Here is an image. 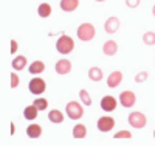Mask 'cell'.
Segmentation results:
<instances>
[{
	"mask_svg": "<svg viewBox=\"0 0 155 146\" xmlns=\"http://www.w3.org/2000/svg\"><path fill=\"white\" fill-rule=\"evenodd\" d=\"M76 34H78V37H79L82 42H88V41H92V39L95 37L96 30H95V26L92 23L84 22V23H81L79 26H78Z\"/></svg>",
	"mask_w": 155,
	"mask_h": 146,
	"instance_id": "obj_1",
	"label": "cell"
},
{
	"mask_svg": "<svg viewBox=\"0 0 155 146\" xmlns=\"http://www.w3.org/2000/svg\"><path fill=\"white\" fill-rule=\"evenodd\" d=\"M73 48H74V41L70 36L62 34L56 41V50L61 53V55H68V53L73 51Z\"/></svg>",
	"mask_w": 155,
	"mask_h": 146,
	"instance_id": "obj_2",
	"label": "cell"
},
{
	"mask_svg": "<svg viewBox=\"0 0 155 146\" xmlns=\"http://www.w3.org/2000/svg\"><path fill=\"white\" fill-rule=\"evenodd\" d=\"M65 112H67L68 118H71V120H79L84 115V107L78 101H70L65 107Z\"/></svg>",
	"mask_w": 155,
	"mask_h": 146,
	"instance_id": "obj_3",
	"label": "cell"
},
{
	"mask_svg": "<svg viewBox=\"0 0 155 146\" xmlns=\"http://www.w3.org/2000/svg\"><path fill=\"white\" fill-rule=\"evenodd\" d=\"M147 123V118L143 112H132L130 115H129V124H130L132 127L135 129H143Z\"/></svg>",
	"mask_w": 155,
	"mask_h": 146,
	"instance_id": "obj_4",
	"label": "cell"
},
{
	"mask_svg": "<svg viewBox=\"0 0 155 146\" xmlns=\"http://www.w3.org/2000/svg\"><path fill=\"white\" fill-rule=\"evenodd\" d=\"M28 87H30V92L33 95H42L47 90V83L42 78H33L28 84Z\"/></svg>",
	"mask_w": 155,
	"mask_h": 146,
	"instance_id": "obj_5",
	"label": "cell"
},
{
	"mask_svg": "<svg viewBox=\"0 0 155 146\" xmlns=\"http://www.w3.org/2000/svg\"><path fill=\"white\" fill-rule=\"evenodd\" d=\"M96 127L101 131V132H110L113 127H115V120H113V117L110 115H104V117H101L98 123H96Z\"/></svg>",
	"mask_w": 155,
	"mask_h": 146,
	"instance_id": "obj_6",
	"label": "cell"
},
{
	"mask_svg": "<svg viewBox=\"0 0 155 146\" xmlns=\"http://www.w3.org/2000/svg\"><path fill=\"white\" fill-rule=\"evenodd\" d=\"M120 103H121V106L123 107H134V104L137 103V97H135V93L134 92H130V90H124V92H121V95H120Z\"/></svg>",
	"mask_w": 155,
	"mask_h": 146,
	"instance_id": "obj_7",
	"label": "cell"
},
{
	"mask_svg": "<svg viewBox=\"0 0 155 146\" xmlns=\"http://www.w3.org/2000/svg\"><path fill=\"white\" fill-rule=\"evenodd\" d=\"M116 106H118V100L112 95H106L102 97L101 100V109L104 112H113L116 109Z\"/></svg>",
	"mask_w": 155,
	"mask_h": 146,
	"instance_id": "obj_8",
	"label": "cell"
},
{
	"mask_svg": "<svg viewBox=\"0 0 155 146\" xmlns=\"http://www.w3.org/2000/svg\"><path fill=\"white\" fill-rule=\"evenodd\" d=\"M120 25H121L120 19H118V17H115V16H112V17H109V19L106 20V23H104V30H106L107 34H115L116 31L120 30Z\"/></svg>",
	"mask_w": 155,
	"mask_h": 146,
	"instance_id": "obj_9",
	"label": "cell"
},
{
	"mask_svg": "<svg viewBox=\"0 0 155 146\" xmlns=\"http://www.w3.org/2000/svg\"><path fill=\"white\" fill-rule=\"evenodd\" d=\"M54 70L58 75H68L71 72V62L68 59H59L54 65Z\"/></svg>",
	"mask_w": 155,
	"mask_h": 146,
	"instance_id": "obj_10",
	"label": "cell"
},
{
	"mask_svg": "<svg viewBox=\"0 0 155 146\" xmlns=\"http://www.w3.org/2000/svg\"><path fill=\"white\" fill-rule=\"evenodd\" d=\"M121 81H123V73L118 72V70H115V72H112V73L109 75V78H107V86H109L110 89H115V87H118V86L121 84Z\"/></svg>",
	"mask_w": 155,
	"mask_h": 146,
	"instance_id": "obj_11",
	"label": "cell"
},
{
	"mask_svg": "<svg viewBox=\"0 0 155 146\" xmlns=\"http://www.w3.org/2000/svg\"><path fill=\"white\" fill-rule=\"evenodd\" d=\"M102 51H104L106 56H115L118 53V44L115 41H106L102 45Z\"/></svg>",
	"mask_w": 155,
	"mask_h": 146,
	"instance_id": "obj_12",
	"label": "cell"
},
{
	"mask_svg": "<svg viewBox=\"0 0 155 146\" xmlns=\"http://www.w3.org/2000/svg\"><path fill=\"white\" fill-rule=\"evenodd\" d=\"M79 6V0H61V9L65 12H73Z\"/></svg>",
	"mask_w": 155,
	"mask_h": 146,
	"instance_id": "obj_13",
	"label": "cell"
},
{
	"mask_svg": "<svg viewBox=\"0 0 155 146\" xmlns=\"http://www.w3.org/2000/svg\"><path fill=\"white\" fill-rule=\"evenodd\" d=\"M27 135L30 138H33V140L39 138V137L42 135V126L41 124H30L27 127Z\"/></svg>",
	"mask_w": 155,
	"mask_h": 146,
	"instance_id": "obj_14",
	"label": "cell"
},
{
	"mask_svg": "<svg viewBox=\"0 0 155 146\" xmlns=\"http://www.w3.org/2000/svg\"><path fill=\"white\" fill-rule=\"evenodd\" d=\"M73 138H76V140H82V138H85L87 137V127L84 126V124H76L74 127H73Z\"/></svg>",
	"mask_w": 155,
	"mask_h": 146,
	"instance_id": "obj_15",
	"label": "cell"
},
{
	"mask_svg": "<svg viewBox=\"0 0 155 146\" xmlns=\"http://www.w3.org/2000/svg\"><path fill=\"white\" fill-rule=\"evenodd\" d=\"M48 120L51 123H54V124H61L64 121V114L58 109H53V110L48 112Z\"/></svg>",
	"mask_w": 155,
	"mask_h": 146,
	"instance_id": "obj_16",
	"label": "cell"
},
{
	"mask_svg": "<svg viewBox=\"0 0 155 146\" xmlns=\"http://www.w3.org/2000/svg\"><path fill=\"white\" fill-rule=\"evenodd\" d=\"M37 114H39V109L36 107L34 104H31V106H27V107H25V110H23V117L27 118V120H30V121L36 120Z\"/></svg>",
	"mask_w": 155,
	"mask_h": 146,
	"instance_id": "obj_17",
	"label": "cell"
},
{
	"mask_svg": "<svg viewBox=\"0 0 155 146\" xmlns=\"http://www.w3.org/2000/svg\"><path fill=\"white\" fill-rule=\"evenodd\" d=\"M45 70V64L42 61H34L30 67H28V72L31 75H41L42 72Z\"/></svg>",
	"mask_w": 155,
	"mask_h": 146,
	"instance_id": "obj_18",
	"label": "cell"
},
{
	"mask_svg": "<svg viewBox=\"0 0 155 146\" xmlns=\"http://www.w3.org/2000/svg\"><path fill=\"white\" fill-rule=\"evenodd\" d=\"M88 78L92 79V81L98 83V81H101V79L104 78V73H102V70L99 67H92L88 70Z\"/></svg>",
	"mask_w": 155,
	"mask_h": 146,
	"instance_id": "obj_19",
	"label": "cell"
},
{
	"mask_svg": "<svg viewBox=\"0 0 155 146\" xmlns=\"http://www.w3.org/2000/svg\"><path fill=\"white\" fill-rule=\"evenodd\" d=\"M12 69H14V70H23L25 69V65H27V58H25V56H16L14 59H12Z\"/></svg>",
	"mask_w": 155,
	"mask_h": 146,
	"instance_id": "obj_20",
	"label": "cell"
},
{
	"mask_svg": "<svg viewBox=\"0 0 155 146\" xmlns=\"http://www.w3.org/2000/svg\"><path fill=\"white\" fill-rule=\"evenodd\" d=\"M37 14L41 16L42 19H47L48 16H51V6H50V3H41V5H39Z\"/></svg>",
	"mask_w": 155,
	"mask_h": 146,
	"instance_id": "obj_21",
	"label": "cell"
},
{
	"mask_svg": "<svg viewBox=\"0 0 155 146\" xmlns=\"http://www.w3.org/2000/svg\"><path fill=\"white\" fill-rule=\"evenodd\" d=\"M143 42L146 45H155V33L153 31H146L143 34Z\"/></svg>",
	"mask_w": 155,
	"mask_h": 146,
	"instance_id": "obj_22",
	"label": "cell"
},
{
	"mask_svg": "<svg viewBox=\"0 0 155 146\" xmlns=\"http://www.w3.org/2000/svg\"><path fill=\"white\" fill-rule=\"evenodd\" d=\"M33 104H34L41 112H42V110H47V107H48V101H47L45 98H36V100L33 101Z\"/></svg>",
	"mask_w": 155,
	"mask_h": 146,
	"instance_id": "obj_23",
	"label": "cell"
},
{
	"mask_svg": "<svg viewBox=\"0 0 155 146\" xmlns=\"http://www.w3.org/2000/svg\"><path fill=\"white\" fill-rule=\"evenodd\" d=\"M79 97H81V101H82L85 106H92V97H90V93H88L85 89H82V90L79 92Z\"/></svg>",
	"mask_w": 155,
	"mask_h": 146,
	"instance_id": "obj_24",
	"label": "cell"
},
{
	"mask_svg": "<svg viewBox=\"0 0 155 146\" xmlns=\"http://www.w3.org/2000/svg\"><path fill=\"white\" fill-rule=\"evenodd\" d=\"M130 140L132 138V132H129V131H118L115 134V140Z\"/></svg>",
	"mask_w": 155,
	"mask_h": 146,
	"instance_id": "obj_25",
	"label": "cell"
},
{
	"mask_svg": "<svg viewBox=\"0 0 155 146\" xmlns=\"http://www.w3.org/2000/svg\"><path fill=\"white\" fill-rule=\"evenodd\" d=\"M147 78H149V73L147 72H140V73L135 75V83H138V84L140 83H144Z\"/></svg>",
	"mask_w": 155,
	"mask_h": 146,
	"instance_id": "obj_26",
	"label": "cell"
},
{
	"mask_svg": "<svg viewBox=\"0 0 155 146\" xmlns=\"http://www.w3.org/2000/svg\"><path fill=\"white\" fill-rule=\"evenodd\" d=\"M19 83H20L19 75H17L16 72H12V73H11V84H9V87H11V89H16V87L19 86Z\"/></svg>",
	"mask_w": 155,
	"mask_h": 146,
	"instance_id": "obj_27",
	"label": "cell"
},
{
	"mask_svg": "<svg viewBox=\"0 0 155 146\" xmlns=\"http://www.w3.org/2000/svg\"><path fill=\"white\" fill-rule=\"evenodd\" d=\"M141 3V0H126V5H127V8H137L138 5Z\"/></svg>",
	"mask_w": 155,
	"mask_h": 146,
	"instance_id": "obj_28",
	"label": "cell"
},
{
	"mask_svg": "<svg viewBox=\"0 0 155 146\" xmlns=\"http://www.w3.org/2000/svg\"><path fill=\"white\" fill-rule=\"evenodd\" d=\"M17 50H19V44H17V41H11L9 53H11V55H16V53H17Z\"/></svg>",
	"mask_w": 155,
	"mask_h": 146,
	"instance_id": "obj_29",
	"label": "cell"
},
{
	"mask_svg": "<svg viewBox=\"0 0 155 146\" xmlns=\"http://www.w3.org/2000/svg\"><path fill=\"white\" fill-rule=\"evenodd\" d=\"M152 14H153V17H155V5L152 6Z\"/></svg>",
	"mask_w": 155,
	"mask_h": 146,
	"instance_id": "obj_30",
	"label": "cell"
},
{
	"mask_svg": "<svg viewBox=\"0 0 155 146\" xmlns=\"http://www.w3.org/2000/svg\"><path fill=\"white\" fill-rule=\"evenodd\" d=\"M95 2H99V3H102V2H106V0H95Z\"/></svg>",
	"mask_w": 155,
	"mask_h": 146,
	"instance_id": "obj_31",
	"label": "cell"
},
{
	"mask_svg": "<svg viewBox=\"0 0 155 146\" xmlns=\"http://www.w3.org/2000/svg\"><path fill=\"white\" fill-rule=\"evenodd\" d=\"M153 138H155V131H153Z\"/></svg>",
	"mask_w": 155,
	"mask_h": 146,
	"instance_id": "obj_32",
	"label": "cell"
}]
</instances>
